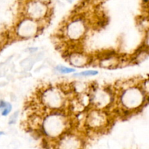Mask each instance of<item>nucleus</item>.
<instances>
[{
	"label": "nucleus",
	"mask_w": 149,
	"mask_h": 149,
	"mask_svg": "<svg viewBox=\"0 0 149 149\" xmlns=\"http://www.w3.org/2000/svg\"><path fill=\"white\" fill-rule=\"evenodd\" d=\"M6 105H7V103L5 102H4L3 100H0V109H4Z\"/></svg>",
	"instance_id": "9b49d317"
},
{
	"label": "nucleus",
	"mask_w": 149,
	"mask_h": 149,
	"mask_svg": "<svg viewBox=\"0 0 149 149\" xmlns=\"http://www.w3.org/2000/svg\"><path fill=\"white\" fill-rule=\"evenodd\" d=\"M104 116H102L101 113H96V112L93 113V114L91 113L90 119H89V122H90L91 127H100V125L104 123Z\"/></svg>",
	"instance_id": "423d86ee"
},
{
	"label": "nucleus",
	"mask_w": 149,
	"mask_h": 149,
	"mask_svg": "<svg viewBox=\"0 0 149 149\" xmlns=\"http://www.w3.org/2000/svg\"><path fill=\"white\" fill-rule=\"evenodd\" d=\"M36 29L37 26L34 22L26 20L19 25L17 28V33L22 37H29L36 33Z\"/></svg>",
	"instance_id": "7ed1b4c3"
},
{
	"label": "nucleus",
	"mask_w": 149,
	"mask_h": 149,
	"mask_svg": "<svg viewBox=\"0 0 149 149\" xmlns=\"http://www.w3.org/2000/svg\"><path fill=\"white\" fill-rule=\"evenodd\" d=\"M46 103L52 107H58L61 104V96L55 91H48L45 96Z\"/></svg>",
	"instance_id": "39448f33"
},
{
	"label": "nucleus",
	"mask_w": 149,
	"mask_h": 149,
	"mask_svg": "<svg viewBox=\"0 0 149 149\" xmlns=\"http://www.w3.org/2000/svg\"><path fill=\"white\" fill-rule=\"evenodd\" d=\"M4 135V132H0V136H1V135Z\"/></svg>",
	"instance_id": "f8f14e48"
},
{
	"label": "nucleus",
	"mask_w": 149,
	"mask_h": 149,
	"mask_svg": "<svg viewBox=\"0 0 149 149\" xmlns=\"http://www.w3.org/2000/svg\"><path fill=\"white\" fill-rule=\"evenodd\" d=\"M56 69L60 73H61V74H70V73H72L75 71L74 68H67V67L63 66V65H58V67H56Z\"/></svg>",
	"instance_id": "1a4fd4ad"
},
{
	"label": "nucleus",
	"mask_w": 149,
	"mask_h": 149,
	"mask_svg": "<svg viewBox=\"0 0 149 149\" xmlns=\"http://www.w3.org/2000/svg\"><path fill=\"white\" fill-rule=\"evenodd\" d=\"M11 109H12L11 105H10V103H7L5 107L4 108V110H3L2 113H1V115H2V116H7V115L11 111Z\"/></svg>",
	"instance_id": "9d476101"
},
{
	"label": "nucleus",
	"mask_w": 149,
	"mask_h": 149,
	"mask_svg": "<svg viewBox=\"0 0 149 149\" xmlns=\"http://www.w3.org/2000/svg\"><path fill=\"white\" fill-rule=\"evenodd\" d=\"M64 121L59 115H52L47 119L44 125L45 132L49 135H58L64 128Z\"/></svg>",
	"instance_id": "f257e3e1"
},
{
	"label": "nucleus",
	"mask_w": 149,
	"mask_h": 149,
	"mask_svg": "<svg viewBox=\"0 0 149 149\" xmlns=\"http://www.w3.org/2000/svg\"><path fill=\"white\" fill-rule=\"evenodd\" d=\"M74 56V57H71V61L73 62L72 64H74V65H81L84 64V63L86 62L85 59H84L82 55H75Z\"/></svg>",
	"instance_id": "0eeeda50"
},
{
	"label": "nucleus",
	"mask_w": 149,
	"mask_h": 149,
	"mask_svg": "<svg viewBox=\"0 0 149 149\" xmlns=\"http://www.w3.org/2000/svg\"><path fill=\"white\" fill-rule=\"evenodd\" d=\"M85 31V26L82 20H77L70 23L68 28V34L72 39H78Z\"/></svg>",
	"instance_id": "f03ea898"
},
{
	"label": "nucleus",
	"mask_w": 149,
	"mask_h": 149,
	"mask_svg": "<svg viewBox=\"0 0 149 149\" xmlns=\"http://www.w3.org/2000/svg\"><path fill=\"white\" fill-rule=\"evenodd\" d=\"M98 74L97 71H85L78 74H74V77H88V76H95Z\"/></svg>",
	"instance_id": "6e6552de"
},
{
	"label": "nucleus",
	"mask_w": 149,
	"mask_h": 149,
	"mask_svg": "<svg viewBox=\"0 0 149 149\" xmlns=\"http://www.w3.org/2000/svg\"><path fill=\"white\" fill-rule=\"evenodd\" d=\"M28 13L30 16L34 18L43 17L46 13V7L45 5L39 2L31 3L28 7Z\"/></svg>",
	"instance_id": "20e7f679"
}]
</instances>
